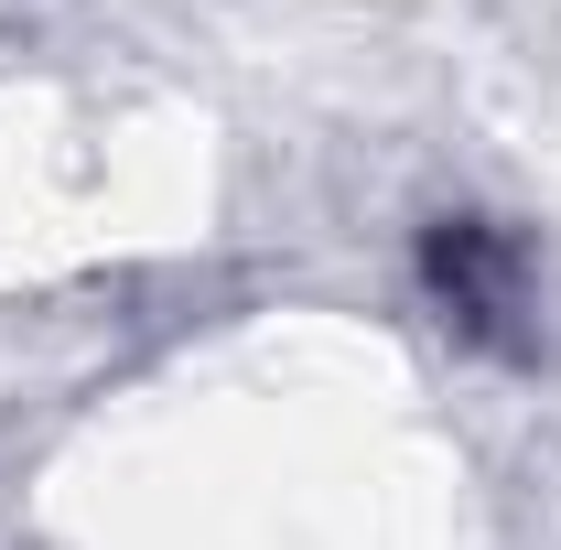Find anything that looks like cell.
Wrapping results in <instances>:
<instances>
[{
    "instance_id": "cell-1",
    "label": "cell",
    "mask_w": 561,
    "mask_h": 550,
    "mask_svg": "<svg viewBox=\"0 0 561 550\" xmlns=\"http://www.w3.org/2000/svg\"><path fill=\"white\" fill-rule=\"evenodd\" d=\"M421 280H432V302L465 324L476 345H496V356H518L529 345V260H518V238L507 227H486V216H443L432 238H421Z\"/></svg>"
}]
</instances>
